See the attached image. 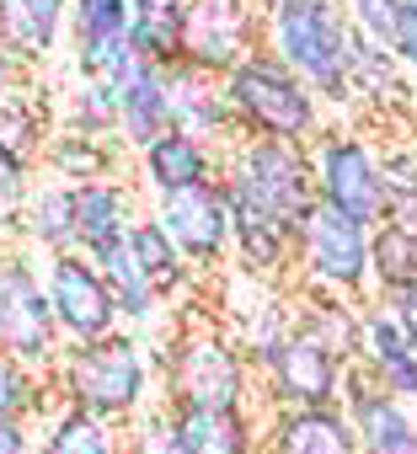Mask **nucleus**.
Returning <instances> with one entry per match:
<instances>
[{
	"instance_id": "obj_1",
	"label": "nucleus",
	"mask_w": 417,
	"mask_h": 454,
	"mask_svg": "<svg viewBox=\"0 0 417 454\" xmlns=\"http://www.w3.org/2000/svg\"><path fill=\"white\" fill-rule=\"evenodd\" d=\"M220 187L231 203V219H268L279 231L300 236L316 198L311 145H279V139H236L220 155Z\"/></svg>"
},
{
	"instance_id": "obj_2",
	"label": "nucleus",
	"mask_w": 417,
	"mask_h": 454,
	"mask_svg": "<svg viewBox=\"0 0 417 454\" xmlns=\"http://www.w3.org/2000/svg\"><path fill=\"white\" fill-rule=\"evenodd\" d=\"M348 17L342 0H273L263 12V49L289 65L316 97L321 107H348Z\"/></svg>"
},
{
	"instance_id": "obj_3",
	"label": "nucleus",
	"mask_w": 417,
	"mask_h": 454,
	"mask_svg": "<svg viewBox=\"0 0 417 454\" xmlns=\"http://www.w3.org/2000/svg\"><path fill=\"white\" fill-rule=\"evenodd\" d=\"M150 364H145V342L134 332H113L102 342L86 348H65L54 364V390L59 406H81L113 427H129L139 411H150Z\"/></svg>"
},
{
	"instance_id": "obj_4",
	"label": "nucleus",
	"mask_w": 417,
	"mask_h": 454,
	"mask_svg": "<svg viewBox=\"0 0 417 454\" xmlns=\"http://www.w3.org/2000/svg\"><path fill=\"white\" fill-rule=\"evenodd\" d=\"M225 102H231V118H236V134L241 139L316 145V134L327 129L321 97L289 65H279L268 49H257L252 59H241L225 75Z\"/></svg>"
},
{
	"instance_id": "obj_5",
	"label": "nucleus",
	"mask_w": 417,
	"mask_h": 454,
	"mask_svg": "<svg viewBox=\"0 0 417 454\" xmlns=\"http://www.w3.org/2000/svg\"><path fill=\"white\" fill-rule=\"evenodd\" d=\"M166 401L161 406H252V358L220 326H193L171 337L166 364Z\"/></svg>"
},
{
	"instance_id": "obj_6",
	"label": "nucleus",
	"mask_w": 417,
	"mask_h": 454,
	"mask_svg": "<svg viewBox=\"0 0 417 454\" xmlns=\"http://www.w3.org/2000/svg\"><path fill=\"white\" fill-rule=\"evenodd\" d=\"M0 353L22 358L38 374H54L65 337L54 326V305L43 289V273L28 252L0 247Z\"/></svg>"
},
{
	"instance_id": "obj_7",
	"label": "nucleus",
	"mask_w": 417,
	"mask_h": 454,
	"mask_svg": "<svg viewBox=\"0 0 417 454\" xmlns=\"http://www.w3.org/2000/svg\"><path fill=\"white\" fill-rule=\"evenodd\" d=\"M295 273L305 289L364 305L369 300V224L316 203L295 236Z\"/></svg>"
},
{
	"instance_id": "obj_8",
	"label": "nucleus",
	"mask_w": 417,
	"mask_h": 454,
	"mask_svg": "<svg viewBox=\"0 0 417 454\" xmlns=\"http://www.w3.org/2000/svg\"><path fill=\"white\" fill-rule=\"evenodd\" d=\"M311 171H316V198L327 208L369 224V231L385 224V166L364 134L327 123L311 145Z\"/></svg>"
},
{
	"instance_id": "obj_9",
	"label": "nucleus",
	"mask_w": 417,
	"mask_h": 454,
	"mask_svg": "<svg viewBox=\"0 0 417 454\" xmlns=\"http://www.w3.org/2000/svg\"><path fill=\"white\" fill-rule=\"evenodd\" d=\"M43 289H49L54 326H59L65 348H86V342H102V337L123 332L118 300H113L102 268H97L86 252L49 257V262H43Z\"/></svg>"
},
{
	"instance_id": "obj_10",
	"label": "nucleus",
	"mask_w": 417,
	"mask_h": 454,
	"mask_svg": "<svg viewBox=\"0 0 417 454\" xmlns=\"http://www.w3.org/2000/svg\"><path fill=\"white\" fill-rule=\"evenodd\" d=\"M257 49H263V12H257V0H187L182 59L193 70L225 81Z\"/></svg>"
},
{
	"instance_id": "obj_11",
	"label": "nucleus",
	"mask_w": 417,
	"mask_h": 454,
	"mask_svg": "<svg viewBox=\"0 0 417 454\" xmlns=\"http://www.w3.org/2000/svg\"><path fill=\"white\" fill-rule=\"evenodd\" d=\"M155 224L171 236V247L182 252V262L193 273H215L220 262H231V203L220 182H203L171 198H155Z\"/></svg>"
},
{
	"instance_id": "obj_12",
	"label": "nucleus",
	"mask_w": 417,
	"mask_h": 454,
	"mask_svg": "<svg viewBox=\"0 0 417 454\" xmlns=\"http://www.w3.org/2000/svg\"><path fill=\"white\" fill-rule=\"evenodd\" d=\"M342 369L348 364H337L316 337H305V332L289 326V337L257 364V380H263L273 411H295V406H337Z\"/></svg>"
},
{
	"instance_id": "obj_13",
	"label": "nucleus",
	"mask_w": 417,
	"mask_h": 454,
	"mask_svg": "<svg viewBox=\"0 0 417 454\" xmlns=\"http://www.w3.org/2000/svg\"><path fill=\"white\" fill-rule=\"evenodd\" d=\"M337 406H342L348 422H353L358 454H417V406L385 395L364 364H348V369H342V395H337Z\"/></svg>"
},
{
	"instance_id": "obj_14",
	"label": "nucleus",
	"mask_w": 417,
	"mask_h": 454,
	"mask_svg": "<svg viewBox=\"0 0 417 454\" xmlns=\"http://www.w3.org/2000/svg\"><path fill=\"white\" fill-rule=\"evenodd\" d=\"M161 81H166V118H171L177 134H193V139L215 145V150H225V145L241 139L220 75H203L187 59H177L171 70H161Z\"/></svg>"
},
{
	"instance_id": "obj_15",
	"label": "nucleus",
	"mask_w": 417,
	"mask_h": 454,
	"mask_svg": "<svg viewBox=\"0 0 417 454\" xmlns=\"http://www.w3.org/2000/svg\"><path fill=\"white\" fill-rule=\"evenodd\" d=\"M220 155L225 150L166 129L155 145L139 150V187L150 198H171V192H187V187H203V182H220Z\"/></svg>"
},
{
	"instance_id": "obj_16",
	"label": "nucleus",
	"mask_w": 417,
	"mask_h": 454,
	"mask_svg": "<svg viewBox=\"0 0 417 454\" xmlns=\"http://www.w3.org/2000/svg\"><path fill=\"white\" fill-rule=\"evenodd\" d=\"M358 364L374 374V385L406 406H417V353L406 348L396 316L385 310V300H364V342H358Z\"/></svg>"
},
{
	"instance_id": "obj_17",
	"label": "nucleus",
	"mask_w": 417,
	"mask_h": 454,
	"mask_svg": "<svg viewBox=\"0 0 417 454\" xmlns=\"http://www.w3.org/2000/svg\"><path fill=\"white\" fill-rule=\"evenodd\" d=\"M263 454H358L342 406H295L263 422Z\"/></svg>"
},
{
	"instance_id": "obj_18",
	"label": "nucleus",
	"mask_w": 417,
	"mask_h": 454,
	"mask_svg": "<svg viewBox=\"0 0 417 454\" xmlns=\"http://www.w3.org/2000/svg\"><path fill=\"white\" fill-rule=\"evenodd\" d=\"M187 454H263V422L252 406H166Z\"/></svg>"
},
{
	"instance_id": "obj_19",
	"label": "nucleus",
	"mask_w": 417,
	"mask_h": 454,
	"mask_svg": "<svg viewBox=\"0 0 417 454\" xmlns=\"http://www.w3.org/2000/svg\"><path fill=\"white\" fill-rule=\"evenodd\" d=\"M139 219V198L123 176H107V182H86L75 187V252H102L113 241H129Z\"/></svg>"
},
{
	"instance_id": "obj_20",
	"label": "nucleus",
	"mask_w": 417,
	"mask_h": 454,
	"mask_svg": "<svg viewBox=\"0 0 417 454\" xmlns=\"http://www.w3.org/2000/svg\"><path fill=\"white\" fill-rule=\"evenodd\" d=\"M70 33V0H0V49L28 70L43 65Z\"/></svg>"
},
{
	"instance_id": "obj_21",
	"label": "nucleus",
	"mask_w": 417,
	"mask_h": 454,
	"mask_svg": "<svg viewBox=\"0 0 417 454\" xmlns=\"http://www.w3.org/2000/svg\"><path fill=\"white\" fill-rule=\"evenodd\" d=\"M295 332L316 337L337 364H358V342H364V305H358V300H342V294L300 289Z\"/></svg>"
},
{
	"instance_id": "obj_22",
	"label": "nucleus",
	"mask_w": 417,
	"mask_h": 454,
	"mask_svg": "<svg viewBox=\"0 0 417 454\" xmlns=\"http://www.w3.org/2000/svg\"><path fill=\"white\" fill-rule=\"evenodd\" d=\"M187 0H129V49L150 70H171L182 59Z\"/></svg>"
},
{
	"instance_id": "obj_23",
	"label": "nucleus",
	"mask_w": 417,
	"mask_h": 454,
	"mask_svg": "<svg viewBox=\"0 0 417 454\" xmlns=\"http://www.w3.org/2000/svg\"><path fill=\"white\" fill-rule=\"evenodd\" d=\"M17 231L49 252V257H65L75 252V187L70 182H38L22 203V219H17Z\"/></svg>"
},
{
	"instance_id": "obj_24",
	"label": "nucleus",
	"mask_w": 417,
	"mask_h": 454,
	"mask_svg": "<svg viewBox=\"0 0 417 454\" xmlns=\"http://www.w3.org/2000/svg\"><path fill=\"white\" fill-rule=\"evenodd\" d=\"M231 262L257 284H279L295 268V236L268 219H231Z\"/></svg>"
},
{
	"instance_id": "obj_25",
	"label": "nucleus",
	"mask_w": 417,
	"mask_h": 454,
	"mask_svg": "<svg viewBox=\"0 0 417 454\" xmlns=\"http://www.w3.org/2000/svg\"><path fill=\"white\" fill-rule=\"evenodd\" d=\"M401 289H417V231L385 219L369 231V294L390 300Z\"/></svg>"
},
{
	"instance_id": "obj_26",
	"label": "nucleus",
	"mask_w": 417,
	"mask_h": 454,
	"mask_svg": "<svg viewBox=\"0 0 417 454\" xmlns=\"http://www.w3.org/2000/svg\"><path fill=\"white\" fill-rule=\"evenodd\" d=\"M166 129H171V118H166V81H161V70L145 65V70L118 91V145H129V150L139 155V150L155 145Z\"/></svg>"
},
{
	"instance_id": "obj_27",
	"label": "nucleus",
	"mask_w": 417,
	"mask_h": 454,
	"mask_svg": "<svg viewBox=\"0 0 417 454\" xmlns=\"http://www.w3.org/2000/svg\"><path fill=\"white\" fill-rule=\"evenodd\" d=\"M348 91L353 102H369V107H396L406 102V81H401V59L369 38H348Z\"/></svg>"
},
{
	"instance_id": "obj_28",
	"label": "nucleus",
	"mask_w": 417,
	"mask_h": 454,
	"mask_svg": "<svg viewBox=\"0 0 417 454\" xmlns=\"http://www.w3.org/2000/svg\"><path fill=\"white\" fill-rule=\"evenodd\" d=\"M129 257H134V268L145 273V284H150L161 300L182 294V284L193 278V268L182 262V252L171 247V236L155 224V214H139V219H134V231H129Z\"/></svg>"
},
{
	"instance_id": "obj_29",
	"label": "nucleus",
	"mask_w": 417,
	"mask_h": 454,
	"mask_svg": "<svg viewBox=\"0 0 417 454\" xmlns=\"http://www.w3.org/2000/svg\"><path fill=\"white\" fill-rule=\"evenodd\" d=\"M43 166L54 182H70V187H86V182H107L113 166H118V145L113 139H86V134H54L43 145Z\"/></svg>"
},
{
	"instance_id": "obj_30",
	"label": "nucleus",
	"mask_w": 417,
	"mask_h": 454,
	"mask_svg": "<svg viewBox=\"0 0 417 454\" xmlns=\"http://www.w3.org/2000/svg\"><path fill=\"white\" fill-rule=\"evenodd\" d=\"M38 454H123V427H113L81 406H59L38 438Z\"/></svg>"
},
{
	"instance_id": "obj_31",
	"label": "nucleus",
	"mask_w": 417,
	"mask_h": 454,
	"mask_svg": "<svg viewBox=\"0 0 417 454\" xmlns=\"http://www.w3.org/2000/svg\"><path fill=\"white\" fill-rule=\"evenodd\" d=\"M54 134H59V129H54L43 97H33V91L0 97V150H12V155H22V160H38Z\"/></svg>"
},
{
	"instance_id": "obj_32",
	"label": "nucleus",
	"mask_w": 417,
	"mask_h": 454,
	"mask_svg": "<svg viewBox=\"0 0 417 454\" xmlns=\"http://www.w3.org/2000/svg\"><path fill=\"white\" fill-rule=\"evenodd\" d=\"M49 374H38V369H28L22 358H12V353H0V422H33V417H43L49 411Z\"/></svg>"
},
{
	"instance_id": "obj_33",
	"label": "nucleus",
	"mask_w": 417,
	"mask_h": 454,
	"mask_svg": "<svg viewBox=\"0 0 417 454\" xmlns=\"http://www.w3.org/2000/svg\"><path fill=\"white\" fill-rule=\"evenodd\" d=\"M65 134H86V139H113L118 145V91L97 86V81H75V91L65 97Z\"/></svg>"
},
{
	"instance_id": "obj_34",
	"label": "nucleus",
	"mask_w": 417,
	"mask_h": 454,
	"mask_svg": "<svg viewBox=\"0 0 417 454\" xmlns=\"http://www.w3.org/2000/svg\"><path fill=\"white\" fill-rule=\"evenodd\" d=\"M139 54L129 49V38H107V43H75V75L81 81H97L107 91H123L134 75H139Z\"/></svg>"
},
{
	"instance_id": "obj_35",
	"label": "nucleus",
	"mask_w": 417,
	"mask_h": 454,
	"mask_svg": "<svg viewBox=\"0 0 417 454\" xmlns=\"http://www.w3.org/2000/svg\"><path fill=\"white\" fill-rule=\"evenodd\" d=\"M380 166H385V219L417 231V139L380 150Z\"/></svg>"
},
{
	"instance_id": "obj_36",
	"label": "nucleus",
	"mask_w": 417,
	"mask_h": 454,
	"mask_svg": "<svg viewBox=\"0 0 417 454\" xmlns=\"http://www.w3.org/2000/svg\"><path fill=\"white\" fill-rule=\"evenodd\" d=\"M70 38L75 43L129 38V0H70Z\"/></svg>"
},
{
	"instance_id": "obj_37",
	"label": "nucleus",
	"mask_w": 417,
	"mask_h": 454,
	"mask_svg": "<svg viewBox=\"0 0 417 454\" xmlns=\"http://www.w3.org/2000/svg\"><path fill=\"white\" fill-rule=\"evenodd\" d=\"M342 17H348V27L358 38L396 54V43H401V0H342Z\"/></svg>"
},
{
	"instance_id": "obj_38",
	"label": "nucleus",
	"mask_w": 417,
	"mask_h": 454,
	"mask_svg": "<svg viewBox=\"0 0 417 454\" xmlns=\"http://www.w3.org/2000/svg\"><path fill=\"white\" fill-rule=\"evenodd\" d=\"M123 454H187V449H182V438L171 427V411L150 406L123 427Z\"/></svg>"
},
{
	"instance_id": "obj_39",
	"label": "nucleus",
	"mask_w": 417,
	"mask_h": 454,
	"mask_svg": "<svg viewBox=\"0 0 417 454\" xmlns=\"http://www.w3.org/2000/svg\"><path fill=\"white\" fill-rule=\"evenodd\" d=\"M28 192H33V160H22V155H12V150H0V236L17 231Z\"/></svg>"
},
{
	"instance_id": "obj_40",
	"label": "nucleus",
	"mask_w": 417,
	"mask_h": 454,
	"mask_svg": "<svg viewBox=\"0 0 417 454\" xmlns=\"http://www.w3.org/2000/svg\"><path fill=\"white\" fill-rule=\"evenodd\" d=\"M385 310L396 316V326H401L406 348L417 353V289H401V294H390V300H385Z\"/></svg>"
},
{
	"instance_id": "obj_41",
	"label": "nucleus",
	"mask_w": 417,
	"mask_h": 454,
	"mask_svg": "<svg viewBox=\"0 0 417 454\" xmlns=\"http://www.w3.org/2000/svg\"><path fill=\"white\" fill-rule=\"evenodd\" d=\"M401 70H417V0H401V43H396Z\"/></svg>"
},
{
	"instance_id": "obj_42",
	"label": "nucleus",
	"mask_w": 417,
	"mask_h": 454,
	"mask_svg": "<svg viewBox=\"0 0 417 454\" xmlns=\"http://www.w3.org/2000/svg\"><path fill=\"white\" fill-rule=\"evenodd\" d=\"M22 86H28V65H22L17 54L0 49V97H12V91H22Z\"/></svg>"
},
{
	"instance_id": "obj_43",
	"label": "nucleus",
	"mask_w": 417,
	"mask_h": 454,
	"mask_svg": "<svg viewBox=\"0 0 417 454\" xmlns=\"http://www.w3.org/2000/svg\"><path fill=\"white\" fill-rule=\"evenodd\" d=\"M0 454H33V433L22 422H0Z\"/></svg>"
}]
</instances>
